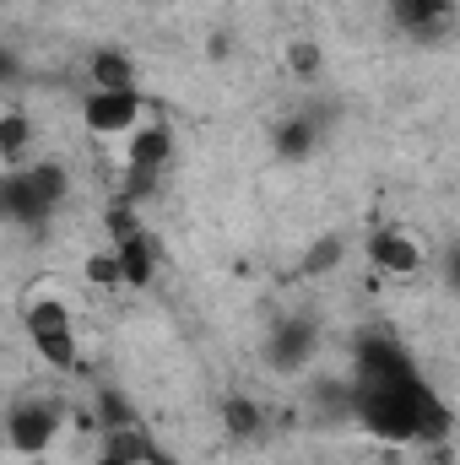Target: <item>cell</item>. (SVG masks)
<instances>
[{
	"mask_svg": "<svg viewBox=\"0 0 460 465\" xmlns=\"http://www.w3.org/2000/svg\"><path fill=\"white\" fill-rule=\"evenodd\" d=\"M346 411L379 444H445L450 406L417 368V357L385 331H368L352 351Z\"/></svg>",
	"mask_w": 460,
	"mask_h": 465,
	"instance_id": "cell-1",
	"label": "cell"
},
{
	"mask_svg": "<svg viewBox=\"0 0 460 465\" xmlns=\"http://www.w3.org/2000/svg\"><path fill=\"white\" fill-rule=\"evenodd\" d=\"M71 201V173L55 157H27L0 173V223L22 232H44Z\"/></svg>",
	"mask_w": 460,
	"mask_h": 465,
	"instance_id": "cell-2",
	"label": "cell"
},
{
	"mask_svg": "<svg viewBox=\"0 0 460 465\" xmlns=\"http://www.w3.org/2000/svg\"><path fill=\"white\" fill-rule=\"evenodd\" d=\"M22 331H27V347L38 351V362L71 373L82 362V336H76V320H71V303H60L55 292H38L22 303Z\"/></svg>",
	"mask_w": 460,
	"mask_h": 465,
	"instance_id": "cell-3",
	"label": "cell"
},
{
	"mask_svg": "<svg viewBox=\"0 0 460 465\" xmlns=\"http://www.w3.org/2000/svg\"><path fill=\"white\" fill-rule=\"evenodd\" d=\"M60 428H65L60 401H49V395H22V401H11V406H5V417H0V444H5L11 455L38 460V455H49V450H55Z\"/></svg>",
	"mask_w": 460,
	"mask_h": 465,
	"instance_id": "cell-4",
	"label": "cell"
},
{
	"mask_svg": "<svg viewBox=\"0 0 460 465\" xmlns=\"http://www.w3.org/2000/svg\"><path fill=\"white\" fill-rule=\"evenodd\" d=\"M141 114H146L141 87H115V93L87 87V98H82V124H87V135H98V141H125V135L141 124Z\"/></svg>",
	"mask_w": 460,
	"mask_h": 465,
	"instance_id": "cell-5",
	"label": "cell"
},
{
	"mask_svg": "<svg viewBox=\"0 0 460 465\" xmlns=\"http://www.w3.org/2000/svg\"><path fill=\"white\" fill-rule=\"evenodd\" d=\"M315 351H320V325H315L309 314H293V320H276V325H271V341H265L271 368L298 373L304 362H315Z\"/></svg>",
	"mask_w": 460,
	"mask_h": 465,
	"instance_id": "cell-6",
	"label": "cell"
},
{
	"mask_svg": "<svg viewBox=\"0 0 460 465\" xmlns=\"http://www.w3.org/2000/svg\"><path fill=\"white\" fill-rule=\"evenodd\" d=\"M385 16H390V27H395L401 38L434 44V38L450 33V16H455V11H450V0H390Z\"/></svg>",
	"mask_w": 460,
	"mask_h": 465,
	"instance_id": "cell-7",
	"label": "cell"
},
{
	"mask_svg": "<svg viewBox=\"0 0 460 465\" xmlns=\"http://www.w3.org/2000/svg\"><path fill=\"white\" fill-rule=\"evenodd\" d=\"M368 260L385 276H417L423 271V243H417V232H406V228H379V232H368Z\"/></svg>",
	"mask_w": 460,
	"mask_h": 465,
	"instance_id": "cell-8",
	"label": "cell"
},
{
	"mask_svg": "<svg viewBox=\"0 0 460 465\" xmlns=\"http://www.w3.org/2000/svg\"><path fill=\"white\" fill-rule=\"evenodd\" d=\"M168 157H174V130H168V124H135V130H130L125 163H130V179H135V184H152V179L168 168Z\"/></svg>",
	"mask_w": 460,
	"mask_h": 465,
	"instance_id": "cell-9",
	"label": "cell"
},
{
	"mask_svg": "<svg viewBox=\"0 0 460 465\" xmlns=\"http://www.w3.org/2000/svg\"><path fill=\"white\" fill-rule=\"evenodd\" d=\"M33 141H38V124L27 109H0V163L5 168H22L27 157H33Z\"/></svg>",
	"mask_w": 460,
	"mask_h": 465,
	"instance_id": "cell-10",
	"label": "cell"
},
{
	"mask_svg": "<svg viewBox=\"0 0 460 465\" xmlns=\"http://www.w3.org/2000/svg\"><path fill=\"white\" fill-rule=\"evenodd\" d=\"M93 87H104V93H115V87H141V82H135V60H130L125 49H98V54H93Z\"/></svg>",
	"mask_w": 460,
	"mask_h": 465,
	"instance_id": "cell-11",
	"label": "cell"
},
{
	"mask_svg": "<svg viewBox=\"0 0 460 465\" xmlns=\"http://www.w3.org/2000/svg\"><path fill=\"white\" fill-rule=\"evenodd\" d=\"M315 146H320V119L293 114L282 130H276V152H282V157H293V163H298V157H309Z\"/></svg>",
	"mask_w": 460,
	"mask_h": 465,
	"instance_id": "cell-12",
	"label": "cell"
},
{
	"mask_svg": "<svg viewBox=\"0 0 460 465\" xmlns=\"http://www.w3.org/2000/svg\"><path fill=\"white\" fill-rule=\"evenodd\" d=\"M223 422H228V439H244V444H249V439H260V428H265L260 406H255V401H238V395L223 406Z\"/></svg>",
	"mask_w": 460,
	"mask_h": 465,
	"instance_id": "cell-13",
	"label": "cell"
},
{
	"mask_svg": "<svg viewBox=\"0 0 460 465\" xmlns=\"http://www.w3.org/2000/svg\"><path fill=\"white\" fill-rule=\"evenodd\" d=\"M287 65H293L298 76H315V71H320V44H309V38L287 44Z\"/></svg>",
	"mask_w": 460,
	"mask_h": 465,
	"instance_id": "cell-14",
	"label": "cell"
},
{
	"mask_svg": "<svg viewBox=\"0 0 460 465\" xmlns=\"http://www.w3.org/2000/svg\"><path fill=\"white\" fill-rule=\"evenodd\" d=\"M336 260H342V243H336V238H320V243H315V254H309V265H304V271H320V265H336Z\"/></svg>",
	"mask_w": 460,
	"mask_h": 465,
	"instance_id": "cell-15",
	"label": "cell"
},
{
	"mask_svg": "<svg viewBox=\"0 0 460 465\" xmlns=\"http://www.w3.org/2000/svg\"><path fill=\"white\" fill-rule=\"evenodd\" d=\"M16 82H22V60L0 44V93H5V87H16Z\"/></svg>",
	"mask_w": 460,
	"mask_h": 465,
	"instance_id": "cell-16",
	"label": "cell"
},
{
	"mask_svg": "<svg viewBox=\"0 0 460 465\" xmlns=\"http://www.w3.org/2000/svg\"><path fill=\"white\" fill-rule=\"evenodd\" d=\"M93 465H135V460H125V455H109V450H104V455H98Z\"/></svg>",
	"mask_w": 460,
	"mask_h": 465,
	"instance_id": "cell-17",
	"label": "cell"
}]
</instances>
